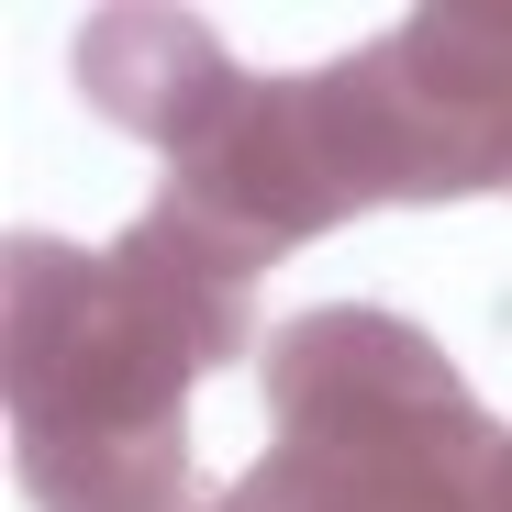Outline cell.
Here are the masks:
<instances>
[{
  "mask_svg": "<svg viewBox=\"0 0 512 512\" xmlns=\"http://www.w3.org/2000/svg\"><path fill=\"white\" fill-rule=\"evenodd\" d=\"M190 379L201 346L101 245L12 234L0 256V401L34 512H201L190 490Z\"/></svg>",
  "mask_w": 512,
  "mask_h": 512,
  "instance_id": "cell-1",
  "label": "cell"
},
{
  "mask_svg": "<svg viewBox=\"0 0 512 512\" xmlns=\"http://www.w3.org/2000/svg\"><path fill=\"white\" fill-rule=\"evenodd\" d=\"M268 457L201 512H490V412L423 323L312 301L268 334Z\"/></svg>",
  "mask_w": 512,
  "mask_h": 512,
  "instance_id": "cell-2",
  "label": "cell"
},
{
  "mask_svg": "<svg viewBox=\"0 0 512 512\" xmlns=\"http://www.w3.org/2000/svg\"><path fill=\"white\" fill-rule=\"evenodd\" d=\"M290 123L334 223L512 190V0H435L368 34L357 56L290 78Z\"/></svg>",
  "mask_w": 512,
  "mask_h": 512,
  "instance_id": "cell-3",
  "label": "cell"
},
{
  "mask_svg": "<svg viewBox=\"0 0 512 512\" xmlns=\"http://www.w3.org/2000/svg\"><path fill=\"white\" fill-rule=\"evenodd\" d=\"M245 78L256 67L201 12H90L78 23V90H90V112L123 123L134 145H156L167 167L223 134V112L245 101Z\"/></svg>",
  "mask_w": 512,
  "mask_h": 512,
  "instance_id": "cell-4",
  "label": "cell"
},
{
  "mask_svg": "<svg viewBox=\"0 0 512 512\" xmlns=\"http://www.w3.org/2000/svg\"><path fill=\"white\" fill-rule=\"evenodd\" d=\"M490 512H512V435H501V457H490Z\"/></svg>",
  "mask_w": 512,
  "mask_h": 512,
  "instance_id": "cell-5",
  "label": "cell"
}]
</instances>
